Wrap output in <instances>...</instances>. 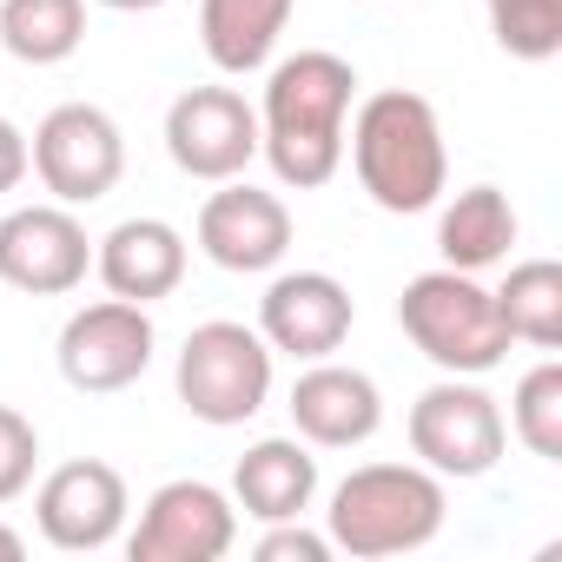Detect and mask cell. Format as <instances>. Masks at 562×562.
Wrapping results in <instances>:
<instances>
[{
  "mask_svg": "<svg viewBox=\"0 0 562 562\" xmlns=\"http://www.w3.org/2000/svg\"><path fill=\"white\" fill-rule=\"evenodd\" d=\"M351 93H358L351 60H338L325 47H305V54H292V60L271 67L265 106H258V153L271 159L278 186L318 192V186L338 179Z\"/></svg>",
  "mask_w": 562,
  "mask_h": 562,
  "instance_id": "6da1fadb",
  "label": "cell"
},
{
  "mask_svg": "<svg viewBox=\"0 0 562 562\" xmlns=\"http://www.w3.org/2000/svg\"><path fill=\"white\" fill-rule=\"evenodd\" d=\"M351 166H358V186L371 192V205L411 218V212H430L443 199V179H450V153H443V126H437V106L424 93H371L351 120Z\"/></svg>",
  "mask_w": 562,
  "mask_h": 562,
  "instance_id": "7a4b0ae2",
  "label": "cell"
},
{
  "mask_svg": "<svg viewBox=\"0 0 562 562\" xmlns=\"http://www.w3.org/2000/svg\"><path fill=\"white\" fill-rule=\"evenodd\" d=\"M443 509H450V496H443L437 470H424V463H364L331 490L325 536H331V549H345L358 562L411 555V549L437 542Z\"/></svg>",
  "mask_w": 562,
  "mask_h": 562,
  "instance_id": "3957f363",
  "label": "cell"
},
{
  "mask_svg": "<svg viewBox=\"0 0 562 562\" xmlns=\"http://www.w3.org/2000/svg\"><path fill=\"white\" fill-rule=\"evenodd\" d=\"M397 325L443 378H483L509 358L496 292L476 285V271H450V265L417 271L397 299Z\"/></svg>",
  "mask_w": 562,
  "mask_h": 562,
  "instance_id": "277c9868",
  "label": "cell"
},
{
  "mask_svg": "<svg viewBox=\"0 0 562 562\" xmlns=\"http://www.w3.org/2000/svg\"><path fill=\"white\" fill-rule=\"evenodd\" d=\"M172 384H179V404H186L199 424L232 430V424L258 417L265 397H271V345H265L251 325L212 318V325H199V331L179 345Z\"/></svg>",
  "mask_w": 562,
  "mask_h": 562,
  "instance_id": "5b68a950",
  "label": "cell"
},
{
  "mask_svg": "<svg viewBox=\"0 0 562 562\" xmlns=\"http://www.w3.org/2000/svg\"><path fill=\"white\" fill-rule=\"evenodd\" d=\"M27 166L41 172L54 205H100L126 172V133H120V120L106 106L67 100L34 126Z\"/></svg>",
  "mask_w": 562,
  "mask_h": 562,
  "instance_id": "8992f818",
  "label": "cell"
},
{
  "mask_svg": "<svg viewBox=\"0 0 562 562\" xmlns=\"http://www.w3.org/2000/svg\"><path fill=\"white\" fill-rule=\"evenodd\" d=\"M503 443H509V424L496 397L470 378H443L411 404V457L437 476H457V483L490 476Z\"/></svg>",
  "mask_w": 562,
  "mask_h": 562,
  "instance_id": "52a82bcc",
  "label": "cell"
},
{
  "mask_svg": "<svg viewBox=\"0 0 562 562\" xmlns=\"http://www.w3.org/2000/svg\"><path fill=\"white\" fill-rule=\"evenodd\" d=\"M153 318L146 305L133 299H100V305H80L67 325H60V378L87 397H106V391H126L146 378L153 364Z\"/></svg>",
  "mask_w": 562,
  "mask_h": 562,
  "instance_id": "ba28073f",
  "label": "cell"
},
{
  "mask_svg": "<svg viewBox=\"0 0 562 562\" xmlns=\"http://www.w3.org/2000/svg\"><path fill=\"white\" fill-rule=\"evenodd\" d=\"M232 542H238L232 496L199 476H179L146 496V509L126 536V555L133 562H218Z\"/></svg>",
  "mask_w": 562,
  "mask_h": 562,
  "instance_id": "9c48e42d",
  "label": "cell"
},
{
  "mask_svg": "<svg viewBox=\"0 0 562 562\" xmlns=\"http://www.w3.org/2000/svg\"><path fill=\"white\" fill-rule=\"evenodd\" d=\"M93 271V238L74 205H14L0 218V285L27 299H67Z\"/></svg>",
  "mask_w": 562,
  "mask_h": 562,
  "instance_id": "30bf717a",
  "label": "cell"
},
{
  "mask_svg": "<svg viewBox=\"0 0 562 562\" xmlns=\"http://www.w3.org/2000/svg\"><path fill=\"white\" fill-rule=\"evenodd\" d=\"M166 153L186 179L225 186L258 159V113L232 87H192L166 106Z\"/></svg>",
  "mask_w": 562,
  "mask_h": 562,
  "instance_id": "8fae6325",
  "label": "cell"
},
{
  "mask_svg": "<svg viewBox=\"0 0 562 562\" xmlns=\"http://www.w3.org/2000/svg\"><path fill=\"white\" fill-rule=\"evenodd\" d=\"M351 318H358V305L331 271H278L258 299V338L299 364L331 358L351 338Z\"/></svg>",
  "mask_w": 562,
  "mask_h": 562,
  "instance_id": "7c38bea8",
  "label": "cell"
},
{
  "mask_svg": "<svg viewBox=\"0 0 562 562\" xmlns=\"http://www.w3.org/2000/svg\"><path fill=\"white\" fill-rule=\"evenodd\" d=\"M126 476L113 470V463H100V457H80V463H60L47 483H41V496H34V522H41V536L54 542V549H67V555H93V549H106L120 529H126Z\"/></svg>",
  "mask_w": 562,
  "mask_h": 562,
  "instance_id": "4fadbf2b",
  "label": "cell"
},
{
  "mask_svg": "<svg viewBox=\"0 0 562 562\" xmlns=\"http://www.w3.org/2000/svg\"><path fill=\"white\" fill-rule=\"evenodd\" d=\"M199 251L218 271H271L292 251V212L278 192H258L245 179H225L205 205H199Z\"/></svg>",
  "mask_w": 562,
  "mask_h": 562,
  "instance_id": "5bb4252c",
  "label": "cell"
},
{
  "mask_svg": "<svg viewBox=\"0 0 562 562\" xmlns=\"http://www.w3.org/2000/svg\"><path fill=\"white\" fill-rule=\"evenodd\" d=\"M292 424L312 450H358L378 437L384 424V391L371 371H351V364H331V358H312V371L292 384Z\"/></svg>",
  "mask_w": 562,
  "mask_h": 562,
  "instance_id": "9a60e30c",
  "label": "cell"
},
{
  "mask_svg": "<svg viewBox=\"0 0 562 562\" xmlns=\"http://www.w3.org/2000/svg\"><path fill=\"white\" fill-rule=\"evenodd\" d=\"M93 271L113 299L133 305H159L179 292L186 278V232L166 218H120L100 245H93Z\"/></svg>",
  "mask_w": 562,
  "mask_h": 562,
  "instance_id": "2e32d148",
  "label": "cell"
},
{
  "mask_svg": "<svg viewBox=\"0 0 562 562\" xmlns=\"http://www.w3.org/2000/svg\"><path fill=\"white\" fill-rule=\"evenodd\" d=\"M312 496H318V457L299 437H258L232 470V503L258 522L305 516Z\"/></svg>",
  "mask_w": 562,
  "mask_h": 562,
  "instance_id": "e0dca14e",
  "label": "cell"
},
{
  "mask_svg": "<svg viewBox=\"0 0 562 562\" xmlns=\"http://www.w3.org/2000/svg\"><path fill=\"white\" fill-rule=\"evenodd\" d=\"M299 0H199V47L218 74H258Z\"/></svg>",
  "mask_w": 562,
  "mask_h": 562,
  "instance_id": "ac0fdd59",
  "label": "cell"
},
{
  "mask_svg": "<svg viewBox=\"0 0 562 562\" xmlns=\"http://www.w3.org/2000/svg\"><path fill=\"white\" fill-rule=\"evenodd\" d=\"M509 245H516V205L496 186L457 192L437 218V251H443L450 271H490V265L509 258Z\"/></svg>",
  "mask_w": 562,
  "mask_h": 562,
  "instance_id": "d6986e66",
  "label": "cell"
},
{
  "mask_svg": "<svg viewBox=\"0 0 562 562\" xmlns=\"http://www.w3.org/2000/svg\"><path fill=\"white\" fill-rule=\"evenodd\" d=\"M87 41V0H0V47L21 67H60Z\"/></svg>",
  "mask_w": 562,
  "mask_h": 562,
  "instance_id": "ffe728a7",
  "label": "cell"
},
{
  "mask_svg": "<svg viewBox=\"0 0 562 562\" xmlns=\"http://www.w3.org/2000/svg\"><path fill=\"white\" fill-rule=\"evenodd\" d=\"M496 312H503L509 345L555 351V345H562V265H555V258H522V265H509L503 292H496Z\"/></svg>",
  "mask_w": 562,
  "mask_h": 562,
  "instance_id": "44dd1931",
  "label": "cell"
},
{
  "mask_svg": "<svg viewBox=\"0 0 562 562\" xmlns=\"http://www.w3.org/2000/svg\"><path fill=\"white\" fill-rule=\"evenodd\" d=\"M509 424H516V437L529 443V457L562 463V364H555V358L536 364V371H522V384H516V397H509Z\"/></svg>",
  "mask_w": 562,
  "mask_h": 562,
  "instance_id": "7402d4cb",
  "label": "cell"
},
{
  "mask_svg": "<svg viewBox=\"0 0 562 562\" xmlns=\"http://www.w3.org/2000/svg\"><path fill=\"white\" fill-rule=\"evenodd\" d=\"M490 34L516 60H555L562 54V0H483Z\"/></svg>",
  "mask_w": 562,
  "mask_h": 562,
  "instance_id": "603a6c76",
  "label": "cell"
},
{
  "mask_svg": "<svg viewBox=\"0 0 562 562\" xmlns=\"http://www.w3.org/2000/svg\"><path fill=\"white\" fill-rule=\"evenodd\" d=\"M41 470V430L14 411V404H0V503H14Z\"/></svg>",
  "mask_w": 562,
  "mask_h": 562,
  "instance_id": "cb8c5ba5",
  "label": "cell"
},
{
  "mask_svg": "<svg viewBox=\"0 0 562 562\" xmlns=\"http://www.w3.org/2000/svg\"><path fill=\"white\" fill-rule=\"evenodd\" d=\"M251 555L258 562H331V536H318L299 516H285V522H265V536H258Z\"/></svg>",
  "mask_w": 562,
  "mask_h": 562,
  "instance_id": "d4e9b609",
  "label": "cell"
},
{
  "mask_svg": "<svg viewBox=\"0 0 562 562\" xmlns=\"http://www.w3.org/2000/svg\"><path fill=\"white\" fill-rule=\"evenodd\" d=\"M27 172H34V166H27V133H21L14 120H0V199H8Z\"/></svg>",
  "mask_w": 562,
  "mask_h": 562,
  "instance_id": "484cf974",
  "label": "cell"
},
{
  "mask_svg": "<svg viewBox=\"0 0 562 562\" xmlns=\"http://www.w3.org/2000/svg\"><path fill=\"white\" fill-rule=\"evenodd\" d=\"M27 555V542H21V529H8V522H0V562H21Z\"/></svg>",
  "mask_w": 562,
  "mask_h": 562,
  "instance_id": "4316f807",
  "label": "cell"
},
{
  "mask_svg": "<svg viewBox=\"0 0 562 562\" xmlns=\"http://www.w3.org/2000/svg\"><path fill=\"white\" fill-rule=\"evenodd\" d=\"M100 8H113V14H153V8H166V0H100Z\"/></svg>",
  "mask_w": 562,
  "mask_h": 562,
  "instance_id": "83f0119b",
  "label": "cell"
}]
</instances>
